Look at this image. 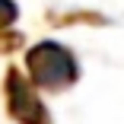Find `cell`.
Instances as JSON below:
<instances>
[{
  "label": "cell",
  "mask_w": 124,
  "mask_h": 124,
  "mask_svg": "<svg viewBox=\"0 0 124 124\" xmlns=\"http://www.w3.org/2000/svg\"><path fill=\"white\" fill-rule=\"evenodd\" d=\"M26 67H29V83L48 92H61L77 83L80 64L64 45L57 41H38L26 51Z\"/></svg>",
  "instance_id": "6da1fadb"
},
{
  "label": "cell",
  "mask_w": 124,
  "mask_h": 124,
  "mask_svg": "<svg viewBox=\"0 0 124 124\" xmlns=\"http://www.w3.org/2000/svg\"><path fill=\"white\" fill-rule=\"evenodd\" d=\"M7 111L19 121V124H51V111L41 105V99L35 95L32 83L22 77L16 67L7 70Z\"/></svg>",
  "instance_id": "7a4b0ae2"
},
{
  "label": "cell",
  "mask_w": 124,
  "mask_h": 124,
  "mask_svg": "<svg viewBox=\"0 0 124 124\" xmlns=\"http://www.w3.org/2000/svg\"><path fill=\"white\" fill-rule=\"evenodd\" d=\"M16 16H19V7L13 3V0H0V26L16 22Z\"/></svg>",
  "instance_id": "3957f363"
}]
</instances>
